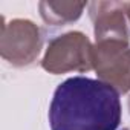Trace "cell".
<instances>
[{
	"mask_svg": "<svg viewBox=\"0 0 130 130\" xmlns=\"http://www.w3.org/2000/svg\"><path fill=\"white\" fill-rule=\"evenodd\" d=\"M121 122L119 93L87 77L57 86L49 106L51 130H116Z\"/></svg>",
	"mask_w": 130,
	"mask_h": 130,
	"instance_id": "obj_1",
	"label": "cell"
},
{
	"mask_svg": "<svg viewBox=\"0 0 130 130\" xmlns=\"http://www.w3.org/2000/svg\"><path fill=\"white\" fill-rule=\"evenodd\" d=\"M41 68L54 75L66 72H87L93 69V44L78 31L52 38L41 60Z\"/></svg>",
	"mask_w": 130,
	"mask_h": 130,
	"instance_id": "obj_2",
	"label": "cell"
},
{
	"mask_svg": "<svg viewBox=\"0 0 130 130\" xmlns=\"http://www.w3.org/2000/svg\"><path fill=\"white\" fill-rule=\"evenodd\" d=\"M43 47L40 28L26 19H15L2 23L0 34V55L9 64L17 68L32 64Z\"/></svg>",
	"mask_w": 130,
	"mask_h": 130,
	"instance_id": "obj_3",
	"label": "cell"
},
{
	"mask_svg": "<svg viewBox=\"0 0 130 130\" xmlns=\"http://www.w3.org/2000/svg\"><path fill=\"white\" fill-rule=\"evenodd\" d=\"M93 69L100 81L112 86L118 93L130 92V44L107 40L93 46Z\"/></svg>",
	"mask_w": 130,
	"mask_h": 130,
	"instance_id": "obj_4",
	"label": "cell"
},
{
	"mask_svg": "<svg viewBox=\"0 0 130 130\" xmlns=\"http://www.w3.org/2000/svg\"><path fill=\"white\" fill-rule=\"evenodd\" d=\"M87 6L96 41L118 40L130 43L124 2H92Z\"/></svg>",
	"mask_w": 130,
	"mask_h": 130,
	"instance_id": "obj_5",
	"label": "cell"
},
{
	"mask_svg": "<svg viewBox=\"0 0 130 130\" xmlns=\"http://www.w3.org/2000/svg\"><path fill=\"white\" fill-rule=\"evenodd\" d=\"M86 6L84 2H40L38 9L44 23L64 26L78 20Z\"/></svg>",
	"mask_w": 130,
	"mask_h": 130,
	"instance_id": "obj_6",
	"label": "cell"
},
{
	"mask_svg": "<svg viewBox=\"0 0 130 130\" xmlns=\"http://www.w3.org/2000/svg\"><path fill=\"white\" fill-rule=\"evenodd\" d=\"M124 12H125V17L130 22V2H124Z\"/></svg>",
	"mask_w": 130,
	"mask_h": 130,
	"instance_id": "obj_7",
	"label": "cell"
},
{
	"mask_svg": "<svg viewBox=\"0 0 130 130\" xmlns=\"http://www.w3.org/2000/svg\"><path fill=\"white\" fill-rule=\"evenodd\" d=\"M127 106H128V112H130V96H128V101H127Z\"/></svg>",
	"mask_w": 130,
	"mask_h": 130,
	"instance_id": "obj_8",
	"label": "cell"
},
{
	"mask_svg": "<svg viewBox=\"0 0 130 130\" xmlns=\"http://www.w3.org/2000/svg\"><path fill=\"white\" fill-rule=\"evenodd\" d=\"M122 130H128V128H122Z\"/></svg>",
	"mask_w": 130,
	"mask_h": 130,
	"instance_id": "obj_9",
	"label": "cell"
}]
</instances>
